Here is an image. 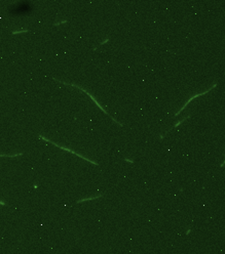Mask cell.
Wrapping results in <instances>:
<instances>
[{"label": "cell", "instance_id": "cell-3", "mask_svg": "<svg viewBox=\"0 0 225 254\" xmlns=\"http://www.w3.org/2000/svg\"><path fill=\"white\" fill-rule=\"evenodd\" d=\"M216 87H217V83H216V82H215V83L213 84V85H212L211 87H210V88H208V89H207V90H205V91H204V92H199V93H196V94H194V95H192V97H189V99H188V101H187L186 103H184V106H183L182 108H181L180 110L178 111V112L176 113V114H175V116H178V115H180V113H181V112H183V110H185V109H186V107H187V106H188V105H189V103H191V101H193L194 99H196V97H202V95H205L206 93H208V92H210V91H211L212 89H214V88H216Z\"/></svg>", "mask_w": 225, "mask_h": 254}, {"label": "cell", "instance_id": "cell-6", "mask_svg": "<svg viewBox=\"0 0 225 254\" xmlns=\"http://www.w3.org/2000/svg\"><path fill=\"white\" fill-rule=\"evenodd\" d=\"M24 153H16V154H0V157L1 158H17L20 157V156H23Z\"/></svg>", "mask_w": 225, "mask_h": 254}, {"label": "cell", "instance_id": "cell-2", "mask_svg": "<svg viewBox=\"0 0 225 254\" xmlns=\"http://www.w3.org/2000/svg\"><path fill=\"white\" fill-rule=\"evenodd\" d=\"M54 80H55V81H56V82H59V83L65 84V85H69V86H73V87L77 88V89L81 90V91H84V93H86V94H88V97H90V99H92V101H94V103H96V105H97V107H98V108L100 109V110L102 111V112H103V113H105L106 115H109L108 113H107V111H106L105 109H104L103 107H102L101 105H100V103H99V101H97V99H96V97H95L94 95H92V93H90V92H88V90H86V89H84V88H82V87H81V86H79V85H76V84H75V83H68V82L62 81V80H58V79H56V78H54ZM109 116H110V118H111V119H112L113 121H114V123H116L117 125H119V126H124V124H122V123H119V122L117 121V120L115 119V118H113L112 116H111V115H109Z\"/></svg>", "mask_w": 225, "mask_h": 254}, {"label": "cell", "instance_id": "cell-13", "mask_svg": "<svg viewBox=\"0 0 225 254\" xmlns=\"http://www.w3.org/2000/svg\"><path fill=\"white\" fill-rule=\"evenodd\" d=\"M224 164H225V162H224V161H222V162H221V164H220V167H223V166H224Z\"/></svg>", "mask_w": 225, "mask_h": 254}, {"label": "cell", "instance_id": "cell-7", "mask_svg": "<svg viewBox=\"0 0 225 254\" xmlns=\"http://www.w3.org/2000/svg\"><path fill=\"white\" fill-rule=\"evenodd\" d=\"M28 32H29V30H28V29H23V30H18V31H12L10 34H12V35H17V34L28 33Z\"/></svg>", "mask_w": 225, "mask_h": 254}, {"label": "cell", "instance_id": "cell-11", "mask_svg": "<svg viewBox=\"0 0 225 254\" xmlns=\"http://www.w3.org/2000/svg\"><path fill=\"white\" fill-rule=\"evenodd\" d=\"M0 205H1V206H6L7 203L5 202L4 200H1V199H0Z\"/></svg>", "mask_w": 225, "mask_h": 254}, {"label": "cell", "instance_id": "cell-9", "mask_svg": "<svg viewBox=\"0 0 225 254\" xmlns=\"http://www.w3.org/2000/svg\"><path fill=\"white\" fill-rule=\"evenodd\" d=\"M66 23H67V21H60V22H58V23H56V24H55L54 26H59V25H62V24H66Z\"/></svg>", "mask_w": 225, "mask_h": 254}, {"label": "cell", "instance_id": "cell-1", "mask_svg": "<svg viewBox=\"0 0 225 254\" xmlns=\"http://www.w3.org/2000/svg\"><path fill=\"white\" fill-rule=\"evenodd\" d=\"M38 138H39V140H44V142H50V144H54L55 147H57V148H59V149H61V150H63V151L69 152V153H71V154H73V155H75V156H77V157H79V158H80V159H82V160H84V161H88V162L92 163V165H95V166H98V165H99V164H98V162L94 161V160H92V159H90V158L86 157V156H84V155H82V154L78 153V152H76V151H74V150H72V149L68 148V147H65V146H63V144H57V142H52V140H50V138H47V137H45L44 135L39 134V135H38Z\"/></svg>", "mask_w": 225, "mask_h": 254}, {"label": "cell", "instance_id": "cell-12", "mask_svg": "<svg viewBox=\"0 0 225 254\" xmlns=\"http://www.w3.org/2000/svg\"><path fill=\"white\" fill-rule=\"evenodd\" d=\"M191 231H192L191 227H188V229H187V231H186V235H187V236H188V235L190 234V233H191Z\"/></svg>", "mask_w": 225, "mask_h": 254}, {"label": "cell", "instance_id": "cell-8", "mask_svg": "<svg viewBox=\"0 0 225 254\" xmlns=\"http://www.w3.org/2000/svg\"><path fill=\"white\" fill-rule=\"evenodd\" d=\"M108 41H109V38H106L105 40H104L103 42H101V43H100V44L98 45V46H95V47H94V50H96V49H97L98 47H100V46H102V45H103V44H105V43H107V42H108Z\"/></svg>", "mask_w": 225, "mask_h": 254}, {"label": "cell", "instance_id": "cell-5", "mask_svg": "<svg viewBox=\"0 0 225 254\" xmlns=\"http://www.w3.org/2000/svg\"><path fill=\"white\" fill-rule=\"evenodd\" d=\"M104 196V194H101V195H98V196H94V197H86V198H82V199H79V200L76 201V204H79V203H84L86 202V201H92V200H96V199H99L102 198Z\"/></svg>", "mask_w": 225, "mask_h": 254}, {"label": "cell", "instance_id": "cell-10", "mask_svg": "<svg viewBox=\"0 0 225 254\" xmlns=\"http://www.w3.org/2000/svg\"><path fill=\"white\" fill-rule=\"evenodd\" d=\"M124 161L128 163H131V164H134V160L130 159V158H124Z\"/></svg>", "mask_w": 225, "mask_h": 254}, {"label": "cell", "instance_id": "cell-4", "mask_svg": "<svg viewBox=\"0 0 225 254\" xmlns=\"http://www.w3.org/2000/svg\"><path fill=\"white\" fill-rule=\"evenodd\" d=\"M189 117H190V115H187L186 117H184V118H183V119L179 120V121H178V122H176V123H175V124H174V125H173V126H172L171 128H170V129H169V130H168V131H166V132H164V134H162V135H160V136H159V138H160V140H164V136H166V135H167V134H168V133H169V132H170V131H172V130H173V129H174V128H176V127H178V126H179V125H180V124H182V123H183V122H184V121H185V120H186V119H188V118H189Z\"/></svg>", "mask_w": 225, "mask_h": 254}]
</instances>
